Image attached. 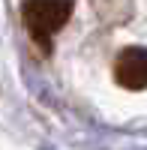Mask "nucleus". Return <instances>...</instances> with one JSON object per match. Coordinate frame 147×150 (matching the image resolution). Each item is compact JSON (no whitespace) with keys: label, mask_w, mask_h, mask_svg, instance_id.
Masks as SVG:
<instances>
[{"label":"nucleus","mask_w":147,"mask_h":150,"mask_svg":"<svg viewBox=\"0 0 147 150\" xmlns=\"http://www.w3.org/2000/svg\"><path fill=\"white\" fill-rule=\"evenodd\" d=\"M72 15V0H24L21 18L27 33L36 39V45H42L48 51L51 36L63 27Z\"/></svg>","instance_id":"obj_1"},{"label":"nucleus","mask_w":147,"mask_h":150,"mask_svg":"<svg viewBox=\"0 0 147 150\" xmlns=\"http://www.w3.org/2000/svg\"><path fill=\"white\" fill-rule=\"evenodd\" d=\"M114 81L126 90L147 87V51L144 48H123L114 60Z\"/></svg>","instance_id":"obj_2"}]
</instances>
